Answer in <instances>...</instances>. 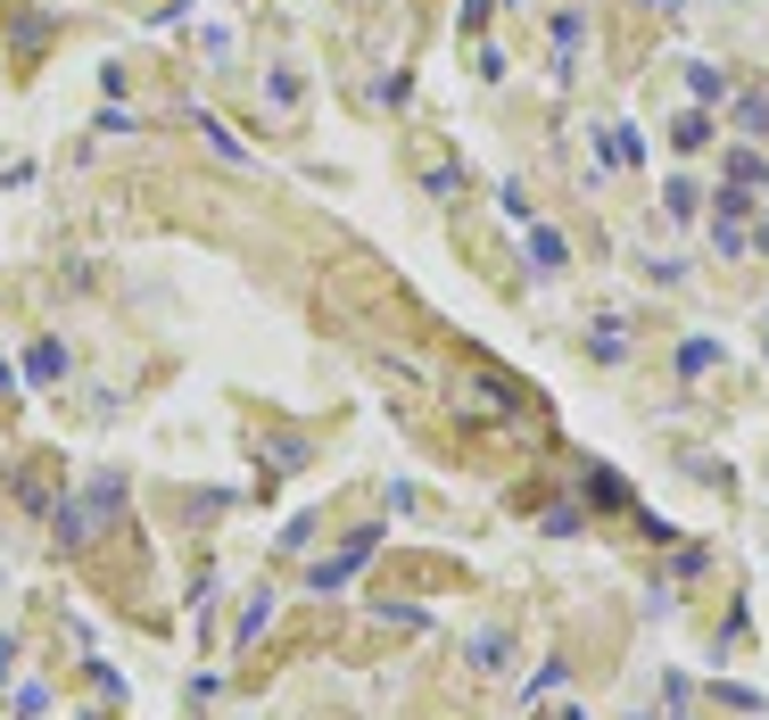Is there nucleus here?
<instances>
[{
    "label": "nucleus",
    "instance_id": "f257e3e1",
    "mask_svg": "<svg viewBox=\"0 0 769 720\" xmlns=\"http://www.w3.org/2000/svg\"><path fill=\"white\" fill-rule=\"evenodd\" d=\"M116 506H125V473H100L92 489L75 497V506H67V497L50 506V538H58V547H92V538L108 531V513H116Z\"/></svg>",
    "mask_w": 769,
    "mask_h": 720
},
{
    "label": "nucleus",
    "instance_id": "f03ea898",
    "mask_svg": "<svg viewBox=\"0 0 769 720\" xmlns=\"http://www.w3.org/2000/svg\"><path fill=\"white\" fill-rule=\"evenodd\" d=\"M373 547H381V531H357L348 547L331 555V564H315V596H331V588H348V580H357V564H364Z\"/></svg>",
    "mask_w": 769,
    "mask_h": 720
},
{
    "label": "nucleus",
    "instance_id": "7ed1b4c3",
    "mask_svg": "<svg viewBox=\"0 0 769 720\" xmlns=\"http://www.w3.org/2000/svg\"><path fill=\"white\" fill-rule=\"evenodd\" d=\"M522 232H529V274H546V282H555V274L571 266V241H563L555 224H522Z\"/></svg>",
    "mask_w": 769,
    "mask_h": 720
},
{
    "label": "nucleus",
    "instance_id": "20e7f679",
    "mask_svg": "<svg viewBox=\"0 0 769 720\" xmlns=\"http://www.w3.org/2000/svg\"><path fill=\"white\" fill-rule=\"evenodd\" d=\"M580 42H587V18H580V9H563V18H555V76L580 67Z\"/></svg>",
    "mask_w": 769,
    "mask_h": 720
},
{
    "label": "nucleus",
    "instance_id": "39448f33",
    "mask_svg": "<svg viewBox=\"0 0 769 720\" xmlns=\"http://www.w3.org/2000/svg\"><path fill=\"white\" fill-rule=\"evenodd\" d=\"M25 381H67V348L34 340V348H25Z\"/></svg>",
    "mask_w": 769,
    "mask_h": 720
},
{
    "label": "nucleus",
    "instance_id": "423d86ee",
    "mask_svg": "<svg viewBox=\"0 0 769 720\" xmlns=\"http://www.w3.org/2000/svg\"><path fill=\"white\" fill-rule=\"evenodd\" d=\"M662 208H671V224H695V216H703V190L678 174V183H662Z\"/></svg>",
    "mask_w": 769,
    "mask_h": 720
},
{
    "label": "nucleus",
    "instance_id": "0eeeda50",
    "mask_svg": "<svg viewBox=\"0 0 769 720\" xmlns=\"http://www.w3.org/2000/svg\"><path fill=\"white\" fill-rule=\"evenodd\" d=\"M703 141H712V116H703V108H687V116H678V125H671V150H703Z\"/></svg>",
    "mask_w": 769,
    "mask_h": 720
},
{
    "label": "nucleus",
    "instance_id": "6e6552de",
    "mask_svg": "<svg viewBox=\"0 0 769 720\" xmlns=\"http://www.w3.org/2000/svg\"><path fill=\"white\" fill-rule=\"evenodd\" d=\"M729 183H736V190H769V166H761L753 150H729Z\"/></svg>",
    "mask_w": 769,
    "mask_h": 720
},
{
    "label": "nucleus",
    "instance_id": "1a4fd4ad",
    "mask_svg": "<svg viewBox=\"0 0 769 720\" xmlns=\"http://www.w3.org/2000/svg\"><path fill=\"white\" fill-rule=\"evenodd\" d=\"M18 489H25V506H34V513H50V506H58V489H50V455H42V464L18 480Z\"/></svg>",
    "mask_w": 769,
    "mask_h": 720
},
{
    "label": "nucleus",
    "instance_id": "9d476101",
    "mask_svg": "<svg viewBox=\"0 0 769 720\" xmlns=\"http://www.w3.org/2000/svg\"><path fill=\"white\" fill-rule=\"evenodd\" d=\"M587 497H596L604 513H620V506H629V489H620V473H604V464L587 473Z\"/></svg>",
    "mask_w": 769,
    "mask_h": 720
},
{
    "label": "nucleus",
    "instance_id": "9b49d317",
    "mask_svg": "<svg viewBox=\"0 0 769 720\" xmlns=\"http://www.w3.org/2000/svg\"><path fill=\"white\" fill-rule=\"evenodd\" d=\"M687 92H695V108H703V100H729V76H720V67H687Z\"/></svg>",
    "mask_w": 769,
    "mask_h": 720
},
{
    "label": "nucleus",
    "instance_id": "f8f14e48",
    "mask_svg": "<svg viewBox=\"0 0 769 720\" xmlns=\"http://www.w3.org/2000/svg\"><path fill=\"white\" fill-rule=\"evenodd\" d=\"M712 364H720V340H687V348H678V373H712Z\"/></svg>",
    "mask_w": 769,
    "mask_h": 720
},
{
    "label": "nucleus",
    "instance_id": "ddd939ff",
    "mask_svg": "<svg viewBox=\"0 0 769 720\" xmlns=\"http://www.w3.org/2000/svg\"><path fill=\"white\" fill-rule=\"evenodd\" d=\"M604 158H613V166H638V133H629V125H604Z\"/></svg>",
    "mask_w": 769,
    "mask_h": 720
},
{
    "label": "nucleus",
    "instance_id": "4468645a",
    "mask_svg": "<svg viewBox=\"0 0 769 720\" xmlns=\"http://www.w3.org/2000/svg\"><path fill=\"white\" fill-rule=\"evenodd\" d=\"M712 199H720V208H712V224H745V208H753V199H745V190H736V183H720Z\"/></svg>",
    "mask_w": 769,
    "mask_h": 720
},
{
    "label": "nucleus",
    "instance_id": "2eb2a0df",
    "mask_svg": "<svg viewBox=\"0 0 769 720\" xmlns=\"http://www.w3.org/2000/svg\"><path fill=\"white\" fill-rule=\"evenodd\" d=\"M736 125H745V133H769V92H745V100H736Z\"/></svg>",
    "mask_w": 769,
    "mask_h": 720
},
{
    "label": "nucleus",
    "instance_id": "dca6fc26",
    "mask_svg": "<svg viewBox=\"0 0 769 720\" xmlns=\"http://www.w3.org/2000/svg\"><path fill=\"white\" fill-rule=\"evenodd\" d=\"M190 125H199V133H207V150H215V158H248V150H241V141H232V133H224V125H215V116H190Z\"/></svg>",
    "mask_w": 769,
    "mask_h": 720
},
{
    "label": "nucleus",
    "instance_id": "f3484780",
    "mask_svg": "<svg viewBox=\"0 0 769 720\" xmlns=\"http://www.w3.org/2000/svg\"><path fill=\"white\" fill-rule=\"evenodd\" d=\"M546 531H555V538H580L587 513H580V506H546Z\"/></svg>",
    "mask_w": 769,
    "mask_h": 720
},
{
    "label": "nucleus",
    "instance_id": "a211bd4d",
    "mask_svg": "<svg viewBox=\"0 0 769 720\" xmlns=\"http://www.w3.org/2000/svg\"><path fill=\"white\" fill-rule=\"evenodd\" d=\"M497 208H505L513 224H538V208H529V190H522V183H505V190H497Z\"/></svg>",
    "mask_w": 769,
    "mask_h": 720
},
{
    "label": "nucleus",
    "instance_id": "6ab92c4d",
    "mask_svg": "<svg viewBox=\"0 0 769 720\" xmlns=\"http://www.w3.org/2000/svg\"><path fill=\"white\" fill-rule=\"evenodd\" d=\"M265 622H273V596H265V588H257V596H248V613H241V646H248V638H257V629H265Z\"/></svg>",
    "mask_w": 769,
    "mask_h": 720
},
{
    "label": "nucleus",
    "instance_id": "aec40b11",
    "mask_svg": "<svg viewBox=\"0 0 769 720\" xmlns=\"http://www.w3.org/2000/svg\"><path fill=\"white\" fill-rule=\"evenodd\" d=\"M422 183H431V199H455V190H464V166H431Z\"/></svg>",
    "mask_w": 769,
    "mask_h": 720
},
{
    "label": "nucleus",
    "instance_id": "412c9836",
    "mask_svg": "<svg viewBox=\"0 0 769 720\" xmlns=\"http://www.w3.org/2000/svg\"><path fill=\"white\" fill-rule=\"evenodd\" d=\"M596 357L613 364V357H629V340H620V323H596Z\"/></svg>",
    "mask_w": 769,
    "mask_h": 720
},
{
    "label": "nucleus",
    "instance_id": "4be33fe9",
    "mask_svg": "<svg viewBox=\"0 0 769 720\" xmlns=\"http://www.w3.org/2000/svg\"><path fill=\"white\" fill-rule=\"evenodd\" d=\"M488 9H497V0H464V34H480V25H488Z\"/></svg>",
    "mask_w": 769,
    "mask_h": 720
},
{
    "label": "nucleus",
    "instance_id": "5701e85b",
    "mask_svg": "<svg viewBox=\"0 0 769 720\" xmlns=\"http://www.w3.org/2000/svg\"><path fill=\"white\" fill-rule=\"evenodd\" d=\"M9 654H18V646H9V638H0V680H9Z\"/></svg>",
    "mask_w": 769,
    "mask_h": 720
},
{
    "label": "nucleus",
    "instance_id": "b1692460",
    "mask_svg": "<svg viewBox=\"0 0 769 720\" xmlns=\"http://www.w3.org/2000/svg\"><path fill=\"white\" fill-rule=\"evenodd\" d=\"M753 241H761V248H769V216H761V232H753Z\"/></svg>",
    "mask_w": 769,
    "mask_h": 720
}]
</instances>
